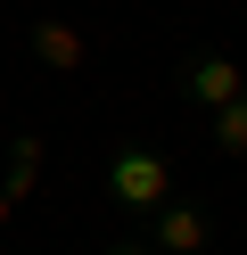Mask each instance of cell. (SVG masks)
<instances>
[{"label":"cell","mask_w":247,"mask_h":255,"mask_svg":"<svg viewBox=\"0 0 247 255\" xmlns=\"http://www.w3.org/2000/svg\"><path fill=\"white\" fill-rule=\"evenodd\" d=\"M206 124H214V132H206V140H214V156H231V165H247V91H239L231 107H214Z\"/></svg>","instance_id":"5"},{"label":"cell","mask_w":247,"mask_h":255,"mask_svg":"<svg viewBox=\"0 0 247 255\" xmlns=\"http://www.w3.org/2000/svg\"><path fill=\"white\" fill-rule=\"evenodd\" d=\"M99 189H107L115 214L148 222L157 206H173V156H165V148H140V140H124V148H107V165H99Z\"/></svg>","instance_id":"1"},{"label":"cell","mask_w":247,"mask_h":255,"mask_svg":"<svg viewBox=\"0 0 247 255\" xmlns=\"http://www.w3.org/2000/svg\"><path fill=\"white\" fill-rule=\"evenodd\" d=\"M8 214H16V189H0V222H8Z\"/></svg>","instance_id":"7"},{"label":"cell","mask_w":247,"mask_h":255,"mask_svg":"<svg viewBox=\"0 0 247 255\" xmlns=\"http://www.w3.org/2000/svg\"><path fill=\"white\" fill-rule=\"evenodd\" d=\"M107 255H157V247H148V239H115Z\"/></svg>","instance_id":"6"},{"label":"cell","mask_w":247,"mask_h":255,"mask_svg":"<svg viewBox=\"0 0 247 255\" xmlns=\"http://www.w3.org/2000/svg\"><path fill=\"white\" fill-rule=\"evenodd\" d=\"M239 91H247V66H239L231 50H181V58H173V99L198 107V116L231 107Z\"/></svg>","instance_id":"2"},{"label":"cell","mask_w":247,"mask_h":255,"mask_svg":"<svg viewBox=\"0 0 247 255\" xmlns=\"http://www.w3.org/2000/svg\"><path fill=\"white\" fill-rule=\"evenodd\" d=\"M206 239H214V222H206V206H190V198H173V206L148 214V247L157 255H198Z\"/></svg>","instance_id":"3"},{"label":"cell","mask_w":247,"mask_h":255,"mask_svg":"<svg viewBox=\"0 0 247 255\" xmlns=\"http://www.w3.org/2000/svg\"><path fill=\"white\" fill-rule=\"evenodd\" d=\"M25 41H33V58H41L49 74H82V58H91V33H82V25H58V17H41Z\"/></svg>","instance_id":"4"}]
</instances>
